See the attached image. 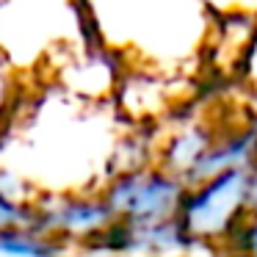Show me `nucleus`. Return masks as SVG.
<instances>
[{
  "mask_svg": "<svg viewBox=\"0 0 257 257\" xmlns=\"http://www.w3.org/2000/svg\"><path fill=\"white\" fill-rule=\"evenodd\" d=\"M31 221H34V210H25L9 194H0V232H6V229H25L28 232Z\"/></svg>",
  "mask_w": 257,
  "mask_h": 257,
  "instance_id": "obj_5",
  "label": "nucleus"
},
{
  "mask_svg": "<svg viewBox=\"0 0 257 257\" xmlns=\"http://www.w3.org/2000/svg\"><path fill=\"white\" fill-rule=\"evenodd\" d=\"M251 183H249V221L238 229L235 235H229V243L235 251H243V257L257 254V163L249 169Z\"/></svg>",
  "mask_w": 257,
  "mask_h": 257,
  "instance_id": "obj_4",
  "label": "nucleus"
},
{
  "mask_svg": "<svg viewBox=\"0 0 257 257\" xmlns=\"http://www.w3.org/2000/svg\"><path fill=\"white\" fill-rule=\"evenodd\" d=\"M249 169H232L199 188H185L174 218L194 240L213 235L229 238L249 221Z\"/></svg>",
  "mask_w": 257,
  "mask_h": 257,
  "instance_id": "obj_1",
  "label": "nucleus"
},
{
  "mask_svg": "<svg viewBox=\"0 0 257 257\" xmlns=\"http://www.w3.org/2000/svg\"><path fill=\"white\" fill-rule=\"evenodd\" d=\"M185 185L163 172H127L105 194V207L122 221L152 224L174 218Z\"/></svg>",
  "mask_w": 257,
  "mask_h": 257,
  "instance_id": "obj_2",
  "label": "nucleus"
},
{
  "mask_svg": "<svg viewBox=\"0 0 257 257\" xmlns=\"http://www.w3.org/2000/svg\"><path fill=\"white\" fill-rule=\"evenodd\" d=\"M207 150H210V133H207V130H199V127L188 130V133H183L180 139H174L172 144H169L166 166L188 172V169L194 166V163L199 161Z\"/></svg>",
  "mask_w": 257,
  "mask_h": 257,
  "instance_id": "obj_3",
  "label": "nucleus"
}]
</instances>
